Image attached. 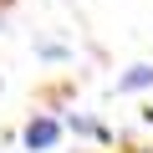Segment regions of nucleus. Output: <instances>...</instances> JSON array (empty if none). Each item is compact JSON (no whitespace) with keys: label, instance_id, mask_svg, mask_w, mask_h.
<instances>
[{"label":"nucleus","instance_id":"1","mask_svg":"<svg viewBox=\"0 0 153 153\" xmlns=\"http://www.w3.org/2000/svg\"><path fill=\"white\" fill-rule=\"evenodd\" d=\"M21 138H26V148H31V153H51V148L61 143V123H56L51 112H36V117L21 128Z\"/></svg>","mask_w":153,"mask_h":153},{"label":"nucleus","instance_id":"2","mask_svg":"<svg viewBox=\"0 0 153 153\" xmlns=\"http://www.w3.org/2000/svg\"><path fill=\"white\" fill-rule=\"evenodd\" d=\"M143 87H153V61H138L117 76V92H143Z\"/></svg>","mask_w":153,"mask_h":153},{"label":"nucleus","instance_id":"3","mask_svg":"<svg viewBox=\"0 0 153 153\" xmlns=\"http://www.w3.org/2000/svg\"><path fill=\"white\" fill-rule=\"evenodd\" d=\"M66 128H71V133H82V138H107V133H102V123H92V117H71Z\"/></svg>","mask_w":153,"mask_h":153}]
</instances>
